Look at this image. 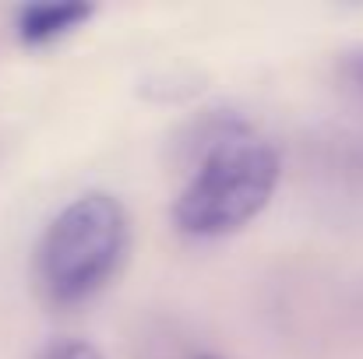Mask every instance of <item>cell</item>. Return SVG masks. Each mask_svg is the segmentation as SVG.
Here are the masks:
<instances>
[{"label":"cell","mask_w":363,"mask_h":359,"mask_svg":"<svg viewBox=\"0 0 363 359\" xmlns=\"http://www.w3.org/2000/svg\"><path fill=\"white\" fill-rule=\"evenodd\" d=\"M92 4H28L18 11V35L25 42H53L92 18Z\"/></svg>","instance_id":"cell-3"},{"label":"cell","mask_w":363,"mask_h":359,"mask_svg":"<svg viewBox=\"0 0 363 359\" xmlns=\"http://www.w3.org/2000/svg\"><path fill=\"white\" fill-rule=\"evenodd\" d=\"M127 212L113 194L92 190L64 205L35 246V285L57 307L96 296L127 250Z\"/></svg>","instance_id":"cell-2"},{"label":"cell","mask_w":363,"mask_h":359,"mask_svg":"<svg viewBox=\"0 0 363 359\" xmlns=\"http://www.w3.org/2000/svg\"><path fill=\"white\" fill-rule=\"evenodd\" d=\"M39 359H103V353L82 338H57L39 353Z\"/></svg>","instance_id":"cell-4"},{"label":"cell","mask_w":363,"mask_h":359,"mask_svg":"<svg viewBox=\"0 0 363 359\" xmlns=\"http://www.w3.org/2000/svg\"><path fill=\"white\" fill-rule=\"evenodd\" d=\"M201 141L198 166L173 205V222L187 237L212 239L237 233L268 205L282 159L272 141L237 117L208 120Z\"/></svg>","instance_id":"cell-1"},{"label":"cell","mask_w":363,"mask_h":359,"mask_svg":"<svg viewBox=\"0 0 363 359\" xmlns=\"http://www.w3.org/2000/svg\"><path fill=\"white\" fill-rule=\"evenodd\" d=\"M194 359H219V356H194Z\"/></svg>","instance_id":"cell-6"},{"label":"cell","mask_w":363,"mask_h":359,"mask_svg":"<svg viewBox=\"0 0 363 359\" xmlns=\"http://www.w3.org/2000/svg\"><path fill=\"white\" fill-rule=\"evenodd\" d=\"M342 71H346V78H350L353 85L363 89V46H353V50L342 53Z\"/></svg>","instance_id":"cell-5"}]
</instances>
